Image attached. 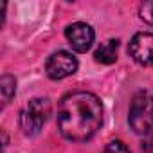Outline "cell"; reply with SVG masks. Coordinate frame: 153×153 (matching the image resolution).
<instances>
[{
  "instance_id": "1",
  "label": "cell",
  "mask_w": 153,
  "mask_h": 153,
  "mask_svg": "<svg viewBox=\"0 0 153 153\" xmlns=\"http://www.w3.org/2000/svg\"><path fill=\"white\" fill-rule=\"evenodd\" d=\"M103 124V105L92 92L67 94L58 108V128L74 142L90 140Z\"/></svg>"
},
{
  "instance_id": "2",
  "label": "cell",
  "mask_w": 153,
  "mask_h": 153,
  "mask_svg": "<svg viewBox=\"0 0 153 153\" xmlns=\"http://www.w3.org/2000/svg\"><path fill=\"white\" fill-rule=\"evenodd\" d=\"M130 126L139 135L153 131V96L149 92H139L130 106Z\"/></svg>"
},
{
  "instance_id": "3",
  "label": "cell",
  "mask_w": 153,
  "mask_h": 153,
  "mask_svg": "<svg viewBox=\"0 0 153 153\" xmlns=\"http://www.w3.org/2000/svg\"><path fill=\"white\" fill-rule=\"evenodd\" d=\"M51 115V103L45 97L31 99L20 114V126L25 135H36Z\"/></svg>"
},
{
  "instance_id": "4",
  "label": "cell",
  "mask_w": 153,
  "mask_h": 153,
  "mask_svg": "<svg viewBox=\"0 0 153 153\" xmlns=\"http://www.w3.org/2000/svg\"><path fill=\"white\" fill-rule=\"evenodd\" d=\"M78 70V59L67 51H58L49 56L45 63V72L51 79H63Z\"/></svg>"
},
{
  "instance_id": "5",
  "label": "cell",
  "mask_w": 153,
  "mask_h": 153,
  "mask_svg": "<svg viewBox=\"0 0 153 153\" xmlns=\"http://www.w3.org/2000/svg\"><path fill=\"white\" fill-rule=\"evenodd\" d=\"M128 52L139 65H153V34L137 33L128 45Z\"/></svg>"
},
{
  "instance_id": "6",
  "label": "cell",
  "mask_w": 153,
  "mask_h": 153,
  "mask_svg": "<svg viewBox=\"0 0 153 153\" xmlns=\"http://www.w3.org/2000/svg\"><path fill=\"white\" fill-rule=\"evenodd\" d=\"M65 36L68 40V43L72 45L74 51L78 52H87L92 43H94V29L88 25V24H83V22H76L72 25H68L65 29Z\"/></svg>"
},
{
  "instance_id": "7",
  "label": "cell",
  "mask_w": 153,
  "mask_h": 153,
  "mask_svg": "<svg viewBox=\"0 0 153 153\" xmlns=\"http://www.w3.org/2000/svg\"><path fill=\"white\" fill-rule=\"evenodd\" d=\"M117 51H119V42L117 40H108L105 43H101L94 54L96 61L99 63H105V65H110L117 59Z\"/></svg>"
},
{
  "instance_id": "8",
  "label": "cell",
  "mask_w": 153,
  "mask_h": 153,
  "mask_svg": "<svg viewBox=\"0 0 153 153\" xmlns=\"http://www.w3.org/2000/svg\"><path fill=\"white\" fill-rule=\"evenodd\" d=\"M0 90H2V103L4 106L11 101V97L15 96V90H16V81L13 76L9 74H4L2 79H0Z\"/></svg>"
},
{
  "instance_id": "9",
  "label": "cell",
  "mask_w": 153,
  "mask_h": 153,
  "mask_svg": "<svg viewBox=\"0 0 153 153\" xmlns=\"http://www.w3.org/2000/svg\"><path fill=\"white\" fill-rule=\"evenodd\" d=\"M140 18L146 24L153 25V2H144L140 6Z\"/></svg>"
},
{
  "instance_id": "10",
  "label": "cell",
  "mask_w": 153,
  "mask_h": 153,
  "mask_svg": "<svg viewBox=\"0 0 153 153\" xmlns=\"http://www.w3.org/2000/svg\"><path fill=\"white\" fill-rule=\"evenodd\" d=\"M103 153H130V149L121 140H112L110 144H106V148L103 149Z\"/></svg>"
},
{
  "instance_id": "11",
  "label": "cell",
  "mask_w": 153,
  "mask_h": 153,
  "mask_svg": "<svg viewBox=\"0 0 153 153\" xmlns=\"http://www.w3.org/2000/svg\"><path fill=\"white\" fill-rule=\"evenodd\" d=\"M144 137H146V140H144L142 148H144L146 151H153V131H149V133L144 135Z\"/></svg>"
}]
</instances>
